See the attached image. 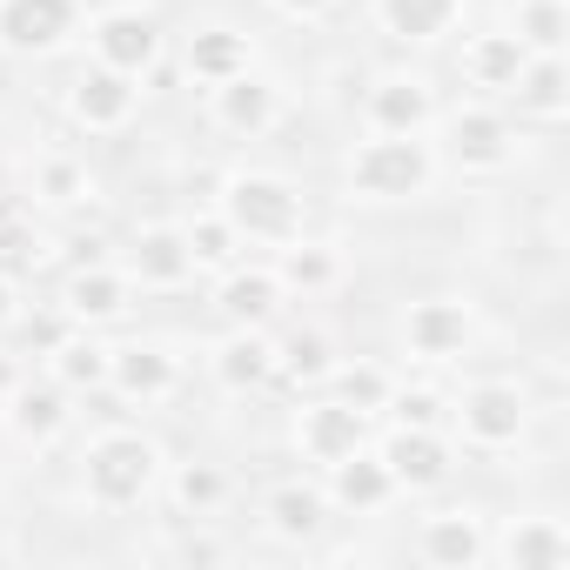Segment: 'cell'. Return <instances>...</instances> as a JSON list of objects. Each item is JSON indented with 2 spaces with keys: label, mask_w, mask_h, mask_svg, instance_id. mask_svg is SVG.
I'll return each instance as SVG.
<instances>
[{
  "label": "cell",
  "mask_w": 570,
  "mask_h": 570,
  "mask_svg": "<svg viewBox=\"0 0 570 570\" xmlns=\"http://www.w3.org/2000/svg\"><path fill=\"white\" fill-rule=\"evenodd\" d=\"M443 175V155L430 135H363L343 155V195L370 202V208H403L423 202Z\"/></svg>",
  "instance_id": "obj_1"
},
{
  "label": "cell",
  "mask_w": 570,
  "mask_h": 570,
  "mask_svg": "<svg viewBox=\"0 0 570 570\" xmlns=\"http://www.w3.org/2000/svg\"><path fill=\"white\" fill-rule=\"evenodd\" d=\"M215 208H222V222L248 248H282V242H296L309 228V195L289 175H275V168H235V175H222Z\"/></svg>",
  "instance_id": "obj_2"
},
{
  "label": "cell",
  "mask_w": 570,
  "mask_h": 570,
  "mask_svg": "<svg viewBox=\"0 0 570 570\" xmlns=\"http://www.w3.org/2000/svg\"><path fill=\"white\" fill-rule=\"evenodd\" d=\"M161 470H168V456H161L155 436H141V430H101L81 450V503L108 510V517L135 510V503H148L161 490Z\"/></svg>",
  "instance_id": "obj_3"
},
{
  "label": "cell",
  "mask_w": 570,
  "mask_h": 570,
  "mask_svg": "<svg viewBox=\"0 0 570 570\" xmlns=\"http://www.w3.org/2000/svg\"><path fill=\"white\" fill-rule=\"evenodd\" d=\"M530 416H537V396L517 383V376H476L450 396V436L476 456H503L530 436Z\"/></svg>",
  "instance_id": "obj_4"
},
{
  "label": "cell",
  "mask_w": 570,
  "mask_h": 570,
  "mask_svg": "<svg viewBox=\"0 0 570 570\" xmlns=\"http://www.w3.org/2000/svg\"><path fill=\"white\" fill-rule=\"evenodd\" d=\"M396 343H403L410 363L450 370V363H463V356L476 350V303H470V296H423V303L403 309Z\"/></svg>",
  "instance_id": "obj_5"
},
{
  "label": "cell",
  "mask_w": 570,
  "mask_h": 570,
  "mask_svg": "<svg viewBox=\"0 0 570 570\" xmlns=\"http://www.w3.org/2000/svg\"><path fill=\"white\" fill-rule=\"evenodd\" d=\"M81 28H88V61L121 68V75H135V81H148V75L161 68L168 35H161V21L141 8V0H115V8H95Z\"/></svg>",
  "instance_id": "obj_6"
},
{
  "label": "cell",
  "mask_w": 570,
  "mask_h": 570,
  "mask_svg": "<svg viewBox=\"0 0 570 570\" xmlns=\"http://www.w3.org/2000/svg\"><path fill=\"white\" fill-rule=\"evenodd\" d=\"M436 121H443V161L463 175H503L517 161V121L497 101H463Z\"/></svg>",
  "instance_id": "obj_7"
},
{
  "label": "cell",
  "mask_w": 570,
  "mask_h": 570,
  "mask_svg": "<svg viewBox=\"0 0 570 570\" xmlns=\"http://www.w3.org/2000/svg\"><path fill=\"white\" fill-rule=\"evenodd\" d=\"M61 115H68L81 135H128L135 115H141V81L121 75V68L88 61V68L68 75V88H61Z\"/></svg>",
  "instance_id": "obj_8"
},
{
  "label": "cell",
  "mask_w": 570,
  "mask_h": 570,
  "mask_svg": "<svg viewBox=\"0 0 570 570\" xmlns=\"http://www.w3.org/2000/svg\"><path fill=\"white\" fill-rule=\"evenodd\" d=\"M81 0H0V55L8 61H48L81 35Z\"/></svg>",
  "instance_id": "obj_9"
},
{
  "label": "cell",
  "mask_w": 570,
  "mask_h": 570,
  "mask_svg": "<svg viewBox=\"0 0 570 570\" xmlns=\"http://www.w3.org/2000/svg\"><path fill=\"white\" fill-rule=\"evenodd\" d=\"M289 443H296V456H303L309 470H330V463H343V456H356V450L370 443V416H356V410L336 403L330 390H309L303 410L289 416Z\"/></svg>",
  "instance_id": "obj_10"
},
{
  "label": "cell",
  "mask_w": 570,
  "mask_h": 570,
  "mask_svg": "<svg viewBox=\"0 0 570 570\" xmlns=\"http://www.w3.org/2000/svg\"><path fill=\"white\" fill-rule=\"evenodd\" d=\"M55 303L75 316V330H115V323H128V316H135L141 289L128 282V268H121V262L95 255V262H75V268H68V282H61V296H55Z\"/></svg>",
  "instance_id": "obj_11"
},
{
  "label": "cell",
  "mask_w": 570,
  "mask_h": 570,
  "mask_svg": "<svg viewBox=\"0 0 570 570\" xmlns=\"http://www.w3.org/2000/svg\"><path fill=\"white\" fill-rule=\"evenodd\" d=\"M436 88L430 75H410V68H390L363 88V128L370 135H430L436 128Z\"/></svg>",
  "instance_id": "obj_12"
},
{
  "label": "cell",
  "mask_w": 570,
  "mask_h": 570,
  "mask_svg": "<svg viewBox=\"0 0 570 570\" xmlns=\"http://www.w3.org/2000/svg\"><path fill=\"white\" fill-rule=\"evenodd\" d=\"M376 456L390 463V476H396L403 497L443 490V483L456 476V436H450V430H410V423H390V436L376 443Z\"/></svg>",
  "instance_id": "obj_13"
},
{
  "label": "cell",
  "mask_w": 570,
  "mask_h": 570,
  "mask_svg": "<svg viewBox=\"0 0 570 570\" xmlns=\"http://www.w3.org/2000/svg\"><path fill=\"white\" fill-rule=\"evenodd\" d=\"M416 563H430V570H483L490 563V517L476 503L430 510L416 523Z\"/></svg>",
  "instance_id": "obj_14"
},
{
  "label": "cell",
  "mask_w": 570,
  "mask_h": 570,
  "mask_svg": "<svg viewBox=\"0 0 570 570\" xmlns=\"http://www.w3.org/2000/svg\"><path fill=\"white\" fill-rule=\"evenodd\" d=\"M490 563L503 570H563L570 563V523L557 510H517L490 523Z\"/></svg>",
  "instance_id": "obj_15"
},
{
  "label": "cell",
  "mask_w": 570,
  "mask_h": 570,
  "mask_svg": "<svg viewBox=\"0 0 570 570\" xmlns=\"http://www.w3.org/2000/svg\"><path fill=\"white\" fill-rule=\"evenodd\" d=\"M121 268L135 289H188L195 282V255H188V235L181 222H141L121 248Z\"/></svg>",
  "instance_id": "obj_16"
},
{
  "label": "cell",
  "mask_w": 570,
  "mask_h": 570,
  "mask_svg": "<svg viewBox=\"0 0 570 570\" xmlns=\"http://www.w3.org/2000/svg\"><path fill=\"white\" fill-rule=\"evenodd\" d=\"M282 303H289V289H282V275L268 262H248L242 255L235 268L215 275V316L228 330H268L282 316Z\"/></svg>",
  "instance_id": "obj_17"
},
{
  "label": "cell",
  "mask_w": 570,
  "mask_h": 570,
  "mask_svg": "<svg viewBox=\"0 0 570 570\" xmlns=\"http://www.w3.org/2000/svg\"><path fill=\"white\" fill-rule=\"evenodd\" d=\"M208 121H215L222 135H235V141H262V135L282 128V88L248 68V75L208 88Z\"/></svg>",
  "instance_id": "obj_18"
},
{
  "label": "cell",
  "mask_w": 570,
  "mask_h": 570,
  "mask_svg": "<svg viewBox=\"0 0 570 570\" xmlns=\"http://www.w3.org/2000/svg\"><path fill=\"white\" fill-rule=\"evenodd\" d=\"M108 390L121 403L155 410L181 390V356L161 350V343H108Z\"/></svg>",
  "instance_id": "obj_19"
},
{
  "label": "cell",
  "mask_w": 570,
  "mask_h": 570,
  "mask_svg": "<svg viewBox=\"0 0 570 570\" xmlns=\"http://www.w3.org/2000/svg\"><path fill=\"white\" fill-rule=\"evenodd\" d=\"M255 517H262V530H268L275 543H296V550H303V543H316V537L330 530L336 510H330V497H323L316 476H282V483L262 490V510H255Z\"/></svg>",
  "instance_id": "obj_20"
},
{
  "label": "cell",
  "mask_w": 570,
  "mask_h": 570,
  "mask_svg": "<svg viewBox=\"0 0 570 570\" xmlns=\"http://www.w3.org/2000/svg\"><path fill=\"white\" fill-rule=\"evenodd\" d=\"M323 497H330L336 517H376V510H390L403 490H396L390 463L376 456V443H363L356 456H343V463L323 470Z\"/></svg>",
  "instance_id": "obj_21"
},
{
  "label": "cell",
  "mask_w": 570,
  "mask_h": 570,
  "mask_svg": "<svg viewBox=\"0 0 570 570\" xmlns=\"http://www.w3.org/2000/svg\"><path fill=\"white\" fill-rule=\"evenodd\" d=\"M0 423L14 430V443L28 450H55L68 430H75V396L48 376V383H21L8 403H0Z\"/></svg>",
  "instance_id": "obj_22"
},
{
  "label": "cell",
  "mask_w": 570,
  "mask_h": 570,
  "mask_svg": "<svg viewBox=\"0 0 570 570\" xmlns=\"http://www.w3.org/2000/svg\"><path fill=\"white\" fill-rule=\"evenodd\" d=\"M470 0H370V21L396 41V48H436L463 28Z\"/></svg>",
  "instance_id": "obj_23"
},
{
  "label": "cell",
  "mask_w": 570,
  "mask_h": 570,
  "mask_svg": "<svg viewBox=\"0 0 570 570\" xmlns=\"http://www.w3.org/2000/svg\"><path fill=\"white\" fill-rule=\"evenodd\" d=\"M208 376L222 396H255L275 383V336L268 330H228L215 350H208Z\"/></svg>",
  "instance_id": "obj_24"
},
{
  "label": "cell",
  "mask_w": 570,
  "mask_h": 570,
  "mask_svg": "<svg viewBox=\"0 0 570 570\" xmlns=\"http://www.w3.org/2000/svg\"><path fill=\"white\" fill-rule=\"evenodd\" d=\"M248 68H255V35H242V28H228V21L195 28L188 48H181V75H188L195 88H222V81H235V75H248Z\"/></svg>",
  "instance_id": "obj_25"
},
{
  "label": "cell",
  "mask_w": 570,
  "mask_h": 570,
  "mask_svg": "<svg viewBox=\"0 0 570 570\" xmlns=\"http://www.w3.org/2000/svg\"><path fill=\"white\" fill-rule=\"evenodd\" d=\"M503 101L517 108V121L557 128V121L570 115V68H563V55H530V61H523V75L510 81V95H503Z\"/></svg>",
  "instance_id": "obj_26"
},
{
  "label": "cell",
  "mask_w": 570,
  "mask_h": 570,
  "mask_svg": "<svg viewBox=\"0 0 570 570\" xmlns=\"http://www.w3.org/2000/svg\"><path fill=\"white\" fill-rule=\"evenodd\" d=\"M523 61H530V48L510 35V28H483V35H470L463 41V55H456V68H463V81L476 88V95H510V81L523 75Z\"/></svg>",
  "instance_id": "obj_27"
},
{
  "label": "cell",
  "mask_w": 570,
  "mask_h": 570,
  "mask_svg": "<svg viewBox=\"0 0 570 570\" xmlns=\"http://www.w3.org/2000/svg\"><path fill=\"white\" fill-rule=\"evenodd\" d=\"M268 268L282 275V289H289V296H330L336 282L350 275V268H343V248H336V242H316L309 228H303L296 242H282Z\"/></svg>",
  "instance_id": "obj_28"
},
{
  "label": "cell",
  "mask_w": 570,
  "mask_h": 570,
  "mask_svg": "<svg viewBox=\"0 0 570 570\" xmlns=\"http://www.w3.org/2000/svg\"><path fill=\"white\" fill-rule=\"evenodd\" d=\"M396 383H403V376H396L390 363H376V356H336V363H330V376H323V390H330L336 403H350L356 416H370V423L390 410Z\"/></svg>",
  "instance_id": "obj_29"
},
{
  "label": "cell",
  "mask_w": 570,
  "mask_h": 570,
  "mask_svg": "<svg viewBox=\"0 0 570 570\" xmlns=\"http://www.w3.org/2000/svg\"><path fill=\"white\" fill-rule=\"evenodd\" d=\"M161 483H168V503H175V517H215L228 497H235V476L215 463V456H188V463H168L161 470Z\"/></svg>",
  "instance_id": "obj_30"
},
{
  "label": "cell",
  "mask_w": 570,
  "mask_h": 570,
  "mask_svg": "<svg viewBox=\"0 0 570 570\" xmlns=\"http://www.w3.org/2000/svg\"><path fill=\"white\" fill-rule=\"evenodd\" d=\"M28 195H35L41 208H88V202L101 195V181H95V168H88L81 155H68V148H48V155H35Z\"/></svg>",
  "instance_id": "obj_31"
},
{
  "label": "cell",
  "mask_w": 570,
  "mask_h": 570,
  "mask_svg": "<svg viewBox=\"0 0 570 570\" xmlns=\"http://www.w3.org/2000/svg\"><path fill=\"white\" fill-rule=\"evenodd\" d=\"M48 363V376L68 390V396H95V390H108V343L95 336V330H75L61 350H48L41 356Z\"/></svg>",
  "instance_id": "obj_32"
},
{
  "label": "cell",
  "mask_w": 570,
  "mask_h": 570,
  "mask_svg": "<svg viewBox=\"0 0 570 570\" xmlns=\"http://www.w3.org/2000/svg\"><path fill=\"white\" fill-rule=\"evenodd\" d=\"M503 28L530 55H563V41H570V0H517Z\"/></svg>",
  "instance_id": "obj_33"
},
{
  "label": "cell",
  "mask_w": 570,
  "mask_h": 570,
  "mask_svg": "<svg viewBox=\"0 0 570 570\" xmlns=\"http://www.w3.org/2000/svg\"><path fill=\"white\" fill-rule=\"evenodd\" d=\"M181 235H188V255H195V275H222V268H235L242 255H248V242L222 222V208H208V215H188L181 222Z\"/></svg>",
  "instance_id": "obj_34"
},
{
  "label": "cell",
  "mask_w": 570,
  "mask_h": 570,
  "mask_svg": "<svg viewBox=\"0 0 570 570\" xmlns=\"http://www.w3.org/2000/svg\"><path fill=\"white\" fill-rule=\"evenodd\" d=\"M330 363H336V350H330L323 330H303V336H289V343H275V376L289 383V390H303V396L323 390Z\"/></svg>",
  "instance_id": "obj_35"
},
{
  "label": "cell",
  "mask_w": 570,
  "mask_h": 570,
  "mask_svg": "<svg viewBox=\"0 0 570 570\" xmlns=\"http://www.w3.org/2000/svg\"><path fill=\"white\" fill-rule=\"evenodd\" d=\"M48 248H55V242H48L28 215H0V275H14V282L35 275V268L48 262Z\"/></svg>",
  "instance_id": "obj_36"
},
{
  "label": "cell",
  "mask_w": 570,
  "mask_h": 570,
  "mask_svg": "<svg viewBox=\"0 0 570 570\" xmlns=\"http://www.w3.org/2000/svg\"><path fill=\"white\" fill-rule=\"evenodd\" d=\"M390 423H410V430H450V396L443 390H430V383H396V396H390V410H383Z\"/></svg>",
  "instance_id": "obj_37"
},
{
  "label": "cell",
  "mask_w": 570,
  "mask_h": 570,
  "mask_svg": "<svg viewBox=\"0 0 570 570\" xmlns=\"http://www.w3.org/2000/svg\"><path fill=\"white\" fill-rule=\"evenodd\" d=\"M14 330H21L28 356H48V350H61V343L75 336V316H68L61 303H48V309H21V316H14Z\"/></svg>",
  "instance_id": "obj_38"
},
{
  "label": "cell",
  "mask_w": 570,
  "mask_h": 570,
  "mask_svg": "<svg viewBox=\"0 0 570 570\" xmlns=\"http://www.w3.org/2000/svg\"><path fill=\"white\" fill-rule=\"evenodd\" d=\"M268 8H275L282 21H303V28H309V21H330L343 0H268Z\"/></svg>",
  "instance_id": "obj_39"
},
{
  "label": "cell",
  "mask_w": 570,
  "mask_h": 570,
  "mask_svg": "<svg viewBox=\"0 0 570 570\" xmlns=\"http://www.w3.org/2000/svg\"><path fill=\"white\" fill-rule=\"evenodd\" d=\"M21 383H28V370H21V356H14V350H0V403H8V396H14Z\"/></svg>",
  "instance_id": "obj_40"
},
{
  "label": "cell",
  "mask_w": 570,
  "mask_h": 570,
  "mask_svg": "<svg viewBox=\"0 0 570 570\" xmlns=\"http://www.w3.org/2000/svg\"><path fill=\"white\" fill-rule=\"evenodd\" d=\"M14 316H21V282L0 275V330H14Z\"/></svg>",
  "instance_id": "obj_41"
},
{
  "label": "cell",
  "mask_w": 570,
  "mask_h": 570,
  "mask_svg": "<svg viewBox=\"0 0 570 570\" xmlns=\"http://www.w3.org/2000/svg\"><path fill=\"white\" fill-rule=\"evenodd\" d=\"M222 557V543H208V537H188L181 543V563H215Z\"/></svg>",
  "instance_id": "obj_42"
},
{
  "label": "cell",
  "mask_w": 570,
  "mask_h": 570,
  "mask_svg": "<svg viewBox=\"0 0 570 570\" xmlns=\"http://www.w3.org/2000/svg\"><path fill=\"white\" fill-rule=\"evenodd\" d=\"M0 175H8V168H0Z\"/></svg>",
  "instance_id": "obj_43"
}]
</instances>
